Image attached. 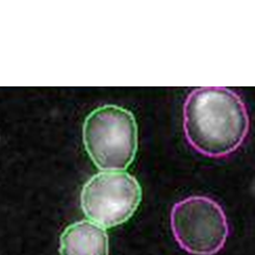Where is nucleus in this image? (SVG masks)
Returning <instances> with one entry per match:
<instances>
[{"label":"nucleus","mask_w":255,"mask_h":255,"mask_svg":"<svg viewBox=\"0 0 255 255\" xmlns=\"http://www.w3.org/2000/svg\"><path fill=\"white\" fill-rule=\"evenodd\" d=\"M141 200L142 189L136 178L119 171L96 174L80 193V205L86 217L109 228L128 221Z\"/></svg>","instance_id":"nucleus-4"},{"label":"nucleus","mask_w":255,"mask_h":255,"mask_svg":"<svg viewBox=\"0 0 255 255\" xmlns=\"http://www.w3.org/2000/svg\"><path fill=\"white\" fill-rule=\"evenodd\" d=\"M61 255H109V236L102 226L79 221L68 226L60 240Z\"/></svg>","instance_id":"nucleus-5"},{"label":"nucleus","mask_w":255,"mask_h":255,"mask_svg":"<svg viewBox=\"0 0 255 255\" xmlns=\"http://www.w3.org/2000/svg\"><path fill=\"white\" fill-rule=\"evenodd\" d=\"M84 144L95 166L103 171H123L137 150V125L131 112L118 106L93 111L84 123Z\"/></svg>","instance_id":"nucleus-2"},{"label":"nucleus","mask_w":255,"mask_h":255,"mask_svg":"<svg viewBox=\"0 0 255 255\" xmlns=\"http://www.w3.org/2000/svg\"><path fill=\"white\" fill-rule=\"evenodd\" d=\"M249 125L244 101L227 88H197L184 102L185 137L205 156L220 158L235 152L244 143Z\"/></svg>","instance_id":"nucleus-1"},{"label":"nucleus","mask_w":255,"mask_h":255,"mask_svg":"<svg viewBox=\"0 0 255 255\" xmlns=\"http://www.w3.org/2000/svg\"><path fill=\"white\" fill-rule=\"evenodd\" d=\"M171 228L178 245L194 255L218 253L224 248L229 236L223 208L204 196L189 197L174 205Z\"/></svg>","instance_id":"nucleus-3"}]
</instances>
